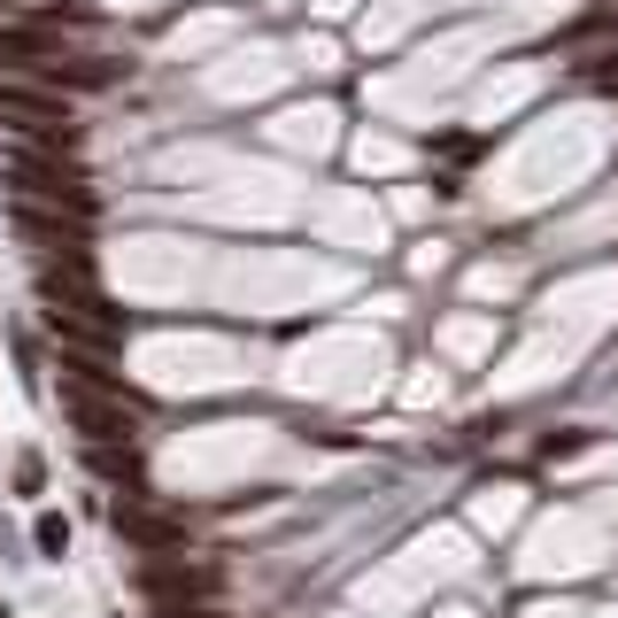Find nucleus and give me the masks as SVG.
<instances>
[{
	"label": "nucleus",
	"instance_id": "nucleus-1",
	"mask_svg": "<svg viewBox=\"0 0 618 618\" xmlns=\"http://www.w3.org/2000/svg\"><path fill=\"white\" fill-rule=\"evenodd\" d=\"M39 317H47V332L62 340V348H86V356H109L117 340H124V309H109L93 295V263H62V279L47 271V287H39Z\"/></svg>",
	"mask_w": 618,
	"mask_h": 618
},
{
	"label": "nucleus",
	"instance_id": "nucleus-2",
	"mask_svg": "<svg viewBox=\"0 0 618 618\" xmlns=\"http://www.w3.org/2000/svg\"><path fill=\"white\" fill-rule=\"evenodd\" d=\"M8 193L16 209H70V217H93V178L70 162V154H47V148H23L8 162Z\"/></svg>",
	"mask_w": 618,
	"mask_h": 618
},
{
	"label": "nucleus",
	"instance_id": "nucleus-3",
	"mask_svg": "<svg viewBox=\"0 0 618 618\" xmlns=\"http://www.w3.org/2000/svg\"><path fill=\"white\" fill-rule=\"evenodd\" d=\"M0 124H16L31 148H47V154L78 148V117H70V101H54V93H39V86H0Z\"/></svg>",
	"mask_w": 618,
	"mask_h": 618
},
{
	"label": "nucleus",
	"instance_id": "nucleus-4",
	"mask_svg": "<svg viewBox=\"0 0 618 618\" xmlns=\"http://www.w3.org/2000/svg\"><path fill=\"white\" fill-rule=\"evenodd\" d=\"M140 588H148L162 611H170V604H217V565L170 549V557H148V565H140Z\"/></svg>",
	"mask_w": 618,
	"mask_h": 618
},
{
	"label": "nucleus",
	"instance_id": "nucleus-5",
	"mask_svg": "<svg viewBox=\"0 0 618 618\" xmlns=\"http://www.w3.org/2000/svg\"><path fill=\"white\" fill-rule=\"evenodd\" d=\"M16 232L31 240V248H47V256H62V263H86V217H70V209H16Z\"/></svg>",
	"mask_w": 618,
	"mask_h": 618
},
{
	"label": "nucleus",
	"instance_id": "nucleus-6",
	"mask_svg": "<svg viewBox=\"0 0 618 618\" xmlns=\"http://www.w3.org/2000/svg\"><path fill=\"white\" fill-rule=\"evenodd\" d=\"M117 534H132L148 557H170V549H186V518H170V510H154V502H117Z\"/></svg>",
	"mask_w": 618,
	"mask_h": 618
},
{
	"label": "nucleus",
	"instance_id": "nucleus-7",
	"mask_svg": "<svg viewBox=\"0 0 618 618\" xmlns=\"http://www.w3.org/2000/svg\"><path fill=\"white\" fill-rule=\"evenodd\" d=\"M39 86H47V93H109V86H117V62H109V54H70V47H62V54L39 70Z\"/></svg>",
	"mask_w": 618,
	"mask_h": 618
},
{
	"label": "nucleus",
	"instance_id": "nucleus-8",
	"mask_svg": "<svg viewBox=\"0 0 618 618\" xmlns=\"http://www.w3.org/2000/svg\"><path fill=\"white\" fill-rule=\"evenodd\" d=\"M54 54H62V39H54V31H39V23H0V70L39 78Z\"/></svg>",
	"mask_w": 618,
	"mask_h": 618
},
{
	"label": "nucleus",
	"instance_id": "nucleus-9",
	"mask_svg": "<svg viewBox=\"0 0 618 618\" xmlns=\"http://www.w3.org/2000/svg\"><path fill=\"white\" fill-rule=\"evenodd\" d=\"M31 549L62 565V557H70V518H62V510H39V518H31Z\"/></svg>",
	"mask_w": 618,
	"mask_h": 618
},
{
	"label": "nucleus",
	"instance_id": "nucleus-10",
	"mask_svg": "<svg viewBox=\"0 0 618 618\" xmlns=\"http://www.w3.org/2000/svg\"><path fill=\"white\" fill-rule=\"evenodd\" d=\"M47 487V464L39 457H16V495H39Z\"/></svg>",
	"mask_w": 618,
	"mask_h": 618
},
{
	"label": "nucleus",
	"instance_id": "nucleus-11",
	"mask_svg": "<svg viewBox=\"0 0 618 618\" xmlns=\"http://www.w3.org/2000/svg\"><path fill=\"white\" fill-rule=\"evenodd\" d=\"M580 449H588V433H549V441H541V457L557 464V457H580Z\"/></svg>",
	"mask_w": 618,
	"mask_h": 618
},
{
	"label": "nucleus",
	"instance_id": "nucleus-12",
	"mask_svg": "<svg viewBox=\"0 0 618 618\" xmlns=\"http://www.w3.org/2000/svg\"><path fill=\"white\" fill-rule=\"evenodd\" d=\"M487 148V140H479V132H449V140H441V154H449V162H471V154Z\"/></svg>",
	"mask_w": 618,
	"mask_h": 618
},
{
	"label": "nucleus",
	"instance_id": "nucleus-13",
	"mask_svg": "<svg viewBox=\"0 0 618 618\" xmlns=\"http://www.w3.org/2000/svg\"><path fill=\"white\" fill-rule=\"evenodd\" d=\"M588 86H596V93H618V54H604V62H588Z\"/></svg>",
	"mask_w": 618,
	"mask_h": 618
},
{
	"label": "nucleus",
	"instance_id": "nucleus-14",
	"mask_svg": "<svg viewBox=\"0 0 618 618\" xmlns=\"http://www.w3.org/2000/svg\"><path fill=\"white\" fill-rule=\"evenodd\" d=\"M162 618H225V611H217V604H170Z\"/></svg>",
	"mask_w": 618,
	"mask_h": 618
},
{
	"label": "nucleus",
	"instance_id": "nucleus-15",
	"mask_svg": "<svg viewBox=\"0 0 618 618\" xmlns=\"http://www.w3.org/2000/svg\"><path fill=\"white\" fill-rule=\"evenodd\" d=\"M0 8H23V0H0Z\"/></svg>",
	"mask_w": 618,
	"mask_h": 618
},
{
	"label": "nucleus",
	"instance_id": "nucleus-16",
	"mask_svg": "<svg viewBox=\"0 0 618 618\" xmlns=\"http://www.w3.org/2000/svg\"><path fill=\"white\" fill-rule=\"evenodd\" d=\"M0 618H16V611H8V604H0Z\"/></svg>",
	"mask_w": 618,
	"mask_h": 618
},
{
	"label": "nucleus",
	"instance_id": "nucleus-17",
	"mask_svg": "<svg viewBox=\"0 0 618 618\" xmlns=\"http://www.w3.org/2000/svg\"><path fill=\"white\" fill-rule=\"evenodd\" d=\"M611 8H618V0H611Z\"/></svg>",
	"mask_w": 618,
	"mask_h": 618
}]
</instances>
